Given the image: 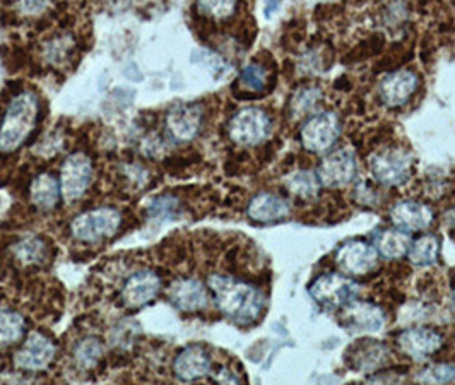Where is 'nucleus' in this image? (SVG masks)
<instances>
[{"instance_id": "obj_1", "label": "nucleus", "mask_w": 455, "mask_h": 385, "mask_svg": "<svg viewBox=\"0 0 455 385\" xmlns=\"http://www.w3.org/2000/svg\"><path fill=\"white\" fill-rule=\"evenodd\" d=\"M207 288L220 312L240 325L257 322L266 310V295L262 290L242 279L212 274L207 281Z\"/></svg>"}, {"instance_id": "obj_2", "label": "nucleus", "mask_w": 455, "mask_h": 385, "mask_svg": "<svg viewBox=\"0 0 455 385\" xmlns=\"http://www.w3.org/2000/svg\"><path fill=\"white\" fill-rule=\"evenodd\" d=\"M40 101L29 91L18 92L7 105L0 122V153H14L29 139L36 127Z\"/></svg>"}, {"instance_id": "obj_3", "label": "nucleus", "mask_w": 455, "mask_h": 385, "mask_svg": "<svg viewBox=\"0 0 455 385\" xmlns=\"http://www.w3.org/2000/svg\"><path fill=\"white\" fill-rule=\"evenodd\" d=\"M368 170L371 180L380 187L397 188L406 185L414 175V156L410 149L399 144L377 148L368 156Z\"/></svg>"}, {"instance_id": "obj_4", "label": "nucleus", "mask_w": 455, "mask_h": 385, "mask_svg": "<svg viewBox=\"0 0 455 385\" xmlns=\"http://www.w3.org/2000/svg\"><path fill=\"white\" fill-rule=\"evenodd\" d=\"M273 132V118L264 108L245 107L228 122V137L240 148H257Z\"/></svg>"}, {"instance_id": "obj_5", "label": "nucleus", "mask_w": 455, "mask_h": 385, "mask_svg": "<svg viewBox=\"0 0 455 385\" xmlns=\"http://www.w3.org/2000/svg\"><path fill=\"white\" fill-rule=\"evenodd\" d=\"M341 116L336 112H319L307 118L299 129V142L307 153L325 155L339 140Z\"/></svg>"}, {"instance_id": "obj_6", "label": "nucleus", "mask_w": 455, "mask_h": 385, "mask_svg": "<svg viewBox=\"0 0 455 385\" xmlns=\"http://www.w3.org/2000/svg\"><path fill=\"white\" fill-rule=\"evenodd\" d=\"M314 301L327 310H341L349 301L356 300L360 285L341 272H325L308 285Z\"/></svg>"}, {"instance_id": "obj_7", "label": "nucleus", "mask_w": 455, "mask_h": 385, "mask_svg": "<svg viewBox=\"0 0 455 385\" xmlns=\"http://www.w3.org/2000/svg\"><path fill=\"white\" fill-rule=\"evenodd\" d=\"M122 225V213L115 207H96L76 216L70 223V233L83 244H98L114 237Z\"/></svg>"}, {"instance_id": "obj_8", "label": "nucleus", "mask_w": 455, "mask_h": 385, "mask_svg": "<svg viewBox=\"0 0 455 385\" xmlns=\"http://www.w3.org/2000/svg\"><path fill=\"white\" fill-rule=\"evenodd\" d=\"M320 183L325 188H344L358 177V158L349 148L325 153L317 168Z\"/></svg>"}, {"instance_id": "obj_9", "label": "nucleus", "mask_w": 455, "mask_h": 385, "mask_svg": "<svg viewBox=\"0 0 455 385\" xmlns=\"http://www.w3.org/2000/svg\"><path fill=\"white\" fill-rule=\"evenodd\" d=\"M379 252L366 240H347L336 250L334 262L342 274L349 277H363L379 268Z\"/></svg>"}, {"instance_id": "obj_10", "label": "nucleus", "mask_w": 455, "mask_h": 385, "mask_svg": "<svg viewBox=\"0 0 455 385\" xmlns=\"http://www.w3.org/2000/svg\"><path fill=\"white\" fill-rule=\"evenodd\" d=\"M339 322L342 327L355 334H377L380 333L386 324L387 316L382 307L373 301H360L353 300L339 312Z\"/></svg>"}, {"instance_id": "obj_11", "label": "nucleus", "mask_w": 455, "mask_h": 385, "mask_svg": "<svg viewBox=\"0 0 455 385\" xmlns=\"http://www.w3.org/2000/svg\"><path fill=\"white\" fill-rule=\"evenodd\" d=\"M419 88V76L410 68L390 70L379 81V100L390 108H403L408 105Z\"/></svg>"}, {"instance_id": "obj_12", "label": "nucleus", "mask_w": 455, "mask_h": 385, "mask_svg": "<svg viewBox=\"0 0 455 385\" xmlns=\"http://www.w3.org/2000/svg\"><path fill=\"white\" fill-rule=\"evenodd\" d=\"M94 170L92 161L84 153H74L66 158L60 168V190L66 201L81 199L92 187Z\"/></svg>"}, {"instance_id": "obj_13", "label": "nucleus", "mask_w": 455, "mask_h": 385, "mask_svg": "<svg viewBox=\"0 0 455 385\" xmlns=\"http://www.w3.org/2000/svg\"><path fill=\"white\" fill-rule=\"evenodd\" d=\"M443 346V336L432 327H411L397 336V348L416 362L427 360Z\"/></svg>"}, {"instance_id": "obj_14", "label": "nucleus", "mask_w": 455, "mask_h": 385, "mask_svg": "<svg viewBox=\"0 0 455 385\" xmlns=\"http://www.w3.org/2000/svg\"><path fill=\"white\" fill-rule=\"evenodd\" d=\"M203 122L204 110L201 105H179L166 115V134L175 142H190L199 136Z\"/></svg>"}, {"instance_id": "obj_15", "label": "nucleus", "mask_w": 455, "mask_h": 385, "mask_svg": "<svg viewBox=\"0 0 455 385\" xmlns=\"http://www.w3.org/2000/svg\"><path fill=\"white\" fill-rule=\"evenodd\" d=\"M390 351L382 341L360 340L347 348L344 362L355 372H377L388 362Z\"/></svg>"}, {"instance_id": "obj_16", "label": "nucleus", "mask_w": 455, "mask_h": 385, "mask_svg": "<svg viewBox=\"0 0 455 385\" xmlns=\"http://www.w3.org/2000/svg\"><path fill=\"white\" fill-rule=\"evenodd\" d=\"M388 218L394 227L408 233H416L432 227L435 213L427 203L403 199L388 209Z\"/></svg>"}, {"instance_id": "obj_17", "label": "nucleus", "mask_w": 455, "mask_h": 385, "mask_svg": "<svg viewBox=\"0 0 455 385\" xmlns=\"http://www.w3.org/2000/svg\"><path fill=\"white\" fill-rule=\"evenodd\" d=\"M161 286L163 281L156 272H136L122 286V303L129 309H142L160 295Z\"/></svg>"}, {"instance_id": "obj_18", "label": "nucleus", "mask_w": 455, "mask_h": 385, "mask_svg": "<svg viewBox=\"0 0 455 385\" xmlns=\"http://www.w3.org/2000/svg\"><path fill=\"white\" fill-rule=\"evenodd\" d=\"M57 348L53 341L46 338L42 333H31L20 351L16 353L14 363L18 368L28 372H40L53 362Z\"/></svg>"}, {"instance_id": "obj_19", "label": "nucleus", "mask_w": 455, "mask_h": 385, "mask_svg": "<svg viewBox=\"0 0 455 385\" xmlns=\"http://www.w3.org/2000/svg\"><path fill=\"white\" fill-rule=\"evenodd\" d=\"M168 296L175 309H179L180 312H187V314L204 310L211 301L209 288L204 286L201 281L190 279V277H183V279L175 281L170 286Z\"/></svg>"}, {"instance_id": "obj_20", "label": "nucleus", "mask_w": 455, "mask_h": 385, "mask_svg": "<svg viewBox=\"0 0 455 385\" xmlns=\"http://www.w3.org/2000/svg\"><path fill=\"white\" fill-rule=\"evenodd\" d=\"M173 373L182 382L201 381L212 373L211 355L201 344L187 346L173 362Z\"/></svg>"}, {"instance_id": "obj_21", "label": "nucleus", "mask_w": 455, "mask_h": 385, "mask_svg": "<svg viewBox=\"0 0 455 385\" xmlns=\"http://www.w3.org/2000/svg\"><path fill=\"white\" fill-rule=\"evenodd\" d=\"M247 214L255 223H277L291 214V203L279 194L260 192L253 196L247 205Z\"/></svg>"}, {"instance_id": "obj_22", "label": "nucleus", "mask_w": 455, "mask_h": 385, "mask_svg": "<svg viewBox=\"0 0 455 385\" xmlns=\"http://www.w3.org/2000/svg\"><path fill=\"white\" fill-rule=\"evenodd\" d=\"M373 245L379 255L384 257L386 261H401L410 252V233L395 227L379 229L375 233Z\"/></svg>"}, {"instance_id": "obj_23", "label": "nucleus", "mask_w": 455, "mask_h": 385, "mask_svg": "<svg viewBox=\"0 0 455 385\" xmlns=\"http://www.w3.org/2000/svg\"><path fill=\"white\" fill-rule=\"evenodd\" d=\"M283 183L286 192L299 201H314L315 197H319L320 187H322L317 172H312V170L291 172L290 175H286Z\"/></svg>"}, {"instance_id": "obj_24", "label": "nucleus", "mask_w": 455, "mask_h": 385, "mask_svg": "<svg viewBox=\"0 0 455 385\" xmlns=\"http://www.w3.org/2000/svg\"><path fill=\"white\" fill-rule=\"evenodd\" d=\"M60 196H62L60 181L50 173L36 175L29 185L31 203L40 209H53L59 205Z\"/></svg>"}, {"instance_id": "obj_25", "label": "nucleus", "mask_w": 455, "mask_h": 385, "mask_svg": "<svg viewBox=\"0 0 455 385\" xmlns=\"http://www.w3.org/2000/svg\"><path fill=\"white\" fill-rule=\"evenodd\" d=\"M440 255V238L432 233H425L416 240H411L408 259L414 268H430Z\"/></svg>"}, {"instance_id": "obj_26", "label": "nucleus", "mask_w": 455, "mask_h": 385, "mask_svg": "<svg viewBox=\"0 0 455 385\" xmlns=\"http://www.w3.org/2000/svg\"><path fill=\"white\" fill-rule=\"evenodd\" d=\"M320 100H322V90L319 86L307 84L298 88L290 98V107H288L290 118L296 120V118H303L314 114Z\"/></svg>"}, {"instance_id": "obj_27", "label": "nucleus", "mask_w": 455, "mask_h": 385, "mask_svg": "<svg viewBox=\"0 0 455 385\" xmlns=\"http://www.w3.org/2000/svg\"><path fill=\"white\" fill-rule=\"evenodd\" d=\"M26 322L12 310H0V344H14L24 338Z\"/></svg>"}, {"instance_id": "obj_28", "label": "nucleus", "mask_w": 455, "mask_h": 385, "mask_svg": "<svg viewBox=\"0 0 455 385\" xmlns=\"http://www.w3.org/2000/svg\"><path fill=\"white\" fill-rule=\"evenodd\" d=\"M238 83L243 90L260 94L269 86V72L266 66H262L259 62H251L249 66L242 68Z\"/></svg>"}, {"instance_id": "obj_29", "label": "nucleus", "mask_w": 455, "mask_h": 385, "mask_svg": "<svg viewBox=\"0 0 455 385\" xmlns=\"http://www.w3.org/2000/svg\"><path fill=\"white\" fill-rule=\"evenodd\" d=\"M238 7V0H197V11L209 20L227 21Z\"/></svg>"}, {"instance_id": "obj_30", "label": "nucleus", "mask_w": 455, "mask_h": 385, "mask_svg": "<svg viewBox=\"0 0 455 385\" xmlns=\"http://www.w3.org/2000/svg\"><path fill=\"white\" fill-rule=\"evenodd\" d=\"M74 357H76L77 363L83 365V366H88V368L94 366L103 357V344L96 338H86L76 346Z\"/></svg>"}, {"instance_id": "obj_31", "label": "nucleus", "mask_w": 455, "mask_h": 385, "mask_svg": "<svg viewBox=\"0 0 455 385\" xmlns=\"http://www.w3.org/2000/svg\"><path fill=\"white\" fill-rule=\"evenodd\" d=\"M418 381L427 382V384H451V382H455V365H449V363L430 365L418 375Z\"/></svg>"}, {"instance_id": "obj_32", "label": "nucleus", "mask_w": 455, "mask_h": 385, "mask_svg": "<svg viewBox=\"0 0 455 385\" xmlns=\"http://www.w3.org/2000/svg\"><path fill=\"white\" fill-rule=\"evenodd\" d=\"M148 214L158 220H173L180 214V203L177 197L160 196L149 203Z\"/></svg>"}, {"instance_id": "obj_33", "label": "nucleus", "mask_w": 455, "mask_h": 385, "mask_svg": "<svg viewBox=\"0 0 455 385\" xmlns=\"http://www.w3.org/2000/svg\"><path fill=\"white\" fill-rule=\"evenodd\" d=\"M355 201L364 207H379L382 203V192L379 190L377 181L362 180L353 192Z\"/></svg>"}, {"instance_id": "obj_34", "label": "nucleus", "mask_w": 455, "mask_h": 385, "mask_svg": "<svg viewBox=\"0 0 455 385\" xmlns=\"http://www.w3.org/2000/svg\"><path fill=\"white\" fill-rule=\"evenodd\" d=\"M44 247L38 240H24L23 244L18 245L16 253L23 262H40V259L44 257Z\"/></svg>"}, {"instance_id": "obj_35", "label": "nucleus", "mask_w": 455, "mask_h": 385, "mask_svg": "<svg viewBox=\"0 0 455 385\" xmlns=\"http://www.w3.org/2000/svg\"><path fill=\"white\" fill-rule=\"evenodd\" d=\"M48 5V0H20V9L28 16H35L44 12Z\"/></svg>"}, {"instance_id": "obj_36", "label": "nucleus", "mask_w": 455, "mask_h": 385, "mask_svg": "<svg viewBox=\"0 0 455 385\" xmlns=\"http://www.w3.org/2000/svg\"><path fill=\"white\" fill-rule=\"evenodd\" d=\"M281 0H264V12L267 18H271L274 12L279 9Z\"/></svg>"}, {"instance_id": "obj_37", "label": "nucleus", "mask_w": 455, "mask_h": 385, "mask_svg": "<svg viewBox=\"0 0 455 385\" xmlns=\"http://www.w3.org/2000/svg\"><path fill=\"white\" fill-rule=\"evenodd\" d=\"M124 74L129 77V79H132V81H140L142 79V74L139 72V68L134 66V64H131V66H127V68H124Z\"/></svg>"}, {"instance_id": "obj_38", "label": "nucleus", "mask_w": 455, "mask_h": 385, "mask_svg": "<svg viewBox=\"0 0 455 385\" xmlns=\"http://www.w3.org/2000/svg\"><path fill=\"white\" fill-rule=\"evenodd\" d=\"M447 220H449V223L455 228V205L447 213Z\"/></svg>"}, {"instance_id": "obj_39", "label": "nucleus", "mask_w": 455, "mask_h": 385, "mask_svg": "<svg viewBox=\"0 0 455 385\" xmlns=\"http://www.w3.org/2000/svg\"><path fill=\"white\" fill-rule=\"evenodd\" d=\"M452 301H454V307H455V288H454V295H452Z\"/></svg>"}, {"instance_id": "obj_40", "label": "nucleus", "mask_w": 455, "mask_h": 385, "mask_svg": "<svg viewBox=\"0 0 455 385\" xmlns=\"http://www.w3.org/2000/svg\"><path fill=\"white\" fill-rule=\"evenodd\" d=\"M454 360H455V358H454Z\"/></svg>"}]
</instances>
